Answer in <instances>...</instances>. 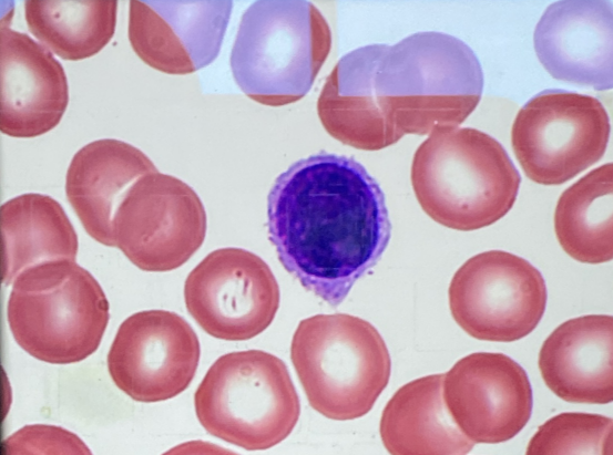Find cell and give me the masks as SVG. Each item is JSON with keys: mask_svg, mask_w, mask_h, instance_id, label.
I'll return each instance as SVG.
<instances>
[{"mask_svg": "<svg viewBox=\"0 0 613 455\" xmlns=\"http://www.w3.org/2000/svg\"><path fill=\"white\" fill-rule=\"evenodd\" d=\"M267 228L283 267L331 307L378 262L391 235L376 179L354 157L325 152L277 176Z\"/></svg>", "mask_w": 613, "mask_h": 455, "instance_id": "6da1fadb", "label": "cell"}, {"mask_svg": "<svg viewBox=\"0 0 613 455\" xmlns=\"http://www.w3.org/2000/svg\"><path fill=\"white\" fill-rule=\"evenodd\" d=\"M372 85L397 143L407 134L429 135L437 127L463 123L480 102L483 72L460 39L418 32L394 45L379 44Z\"/></svg>", "mask_w": 613, "mask_h": 455, "instance_id": "7a4b0ae2", "label": "cell"}, {"mask_svg": "<svg viewBox=\"0 0 613 455\" xmlns=\"http://www.w3.org/2000/svg\"><path fill=\"white\" fill-rule=\"evenodd\" d=\"M410 178L422 210L438 224L480 229L512 208L521 176L505 148L472 127H437L418 146Z\"/></svg>", "mask_w": 613, "mask_h": 455, "instance_id": "3957f363", "label": "cell"}, {"mask_svg": "<svg viewBox=\"0 0 613 455\" xmlns=\"http://www.w3.org/2000/svg\"><path fill=\"white\" fill-rule=\"evenodd\" d=\"M98 280L75 260H47L21 271L7 304L9 329L31 356L70 364L93 354L109 322Z\"/></svg>", "mask_w": 613, "mask_h": 455, "instance_id": "277c9868", "label": "cell"}, {"mask_svg": "<svg viewBox=\"0 0 613 455\" xmlns=\"http://www.w3.org/2000/svg\"><path fill=\"white\" fill-rule=\"evenodd\" d=\"M331 31L305 0H258L243 13L231 53L239 89L268 106L304 97L326 61Z\"/></svg>", "mask_w": 613, "mask_h": 455, "instance_id": "5b68a950", "label": "cell"}, {"mask_svg": "<svg viewBox=\"0 0 613 455\" xmlns=\"http://www.w3.org/2000/svg\"><path fill=\"white\" fill-rule=\"evenodd\" d=\"M290 359L309 405L336 421L366 415L389 382L391 360L378 330L347 313L302 320Z\"/></svg>", "mask_w": 613, "mask_h": 455, "instance_id": "8992f818", "label": "cell"}, {"mask_svg": "<svg viewBox=\"0 0 613 455\" xmlns=\"http://www.w3.org/2000/svg\"><path fill=\"white\" fill-rule=\"evenodd\" d=\"M194 407L208 434L247 451L279 444L300 414L286 364L262 350L219 356L197 386Z\"/></svg>", "mask_w": 613, "mask_h": 455, "instance_id": "52a82bcc", "label": "cell"}, {"mask_svg": "<svg viewBox=\"0 0 613 455\" xmlns=\"http://www.w3.org/2000/svg\"><path fill=\"white\" fill-rule=\"evenodd\" d=\"M610 132L607 112L596 97L551 89L520 108L511 144L531 180L560 185L601 159Z\"/></svg>", "mask_w": 613, "mask_h": 455, "instance_id": "ba28073f", "label": "cell"}, {"mask_svg": "<svg viewBox=\"0 0 613 455\" xmlns=\"http://www.w3.org/2000/svg\"><path fill=\"white\" fill-rule=\"evenodd\" d=\"M206 211L185 182L157 172L145 174L126 190L112 219L114 246L139 269L174 270L202 246Z\"/></svg>", "mask_w": 613, "mask_h": 455, "instance_id": "9c48e42d", "label": "cell"}, {"mask_svg": "<svg viewBox=\"0 0 613 455\" xmlns=\"http://www.w3.org/2000/svg\"><path fill=\"white\" fill-rule=\"evenodd\" d=\"M449 307L470 337L512 342L530 334L546 307V286L528 260L503 250L469 258L453 275Z\"/></svg>", "mask_w": 613, "mask_h": 455, "instance_id": "30bf717a", "label": "cell"}, {"mask_svg": "<svg viewBox=\"0 0 613 455\" xmlns=\"http://www.w3.org/2000/svg\"><path fill=\"white\" fill-rule=\"evenodd\" d=\"M184 300L188 313L210 335L249 340L273 322L280 301L269 266L243 248L210 252L187 276Z\"/></svg>", "mask_w": 613, "mask_h": 455, "instance_id": "8fae6325", "label": "cell"}, {"mask_svg": "<svg viewBox=\"0 0 613 455\" xmlns=\"http://www.w3.org/2000/svg\"><path fill=\"white\" fill-rule=\"evenodd\" d=\"M201 356L197 334L180 314L145 310L119 327L106 364L114 384L134 401L170 400L191 384Z\"/></svg>", "mask_w": 613, "mask_h": 455, "instance_id": "7c38bea8", "label": "cell"}, {"mask_svg": "<svg viewBox=\"0 0 613 455\" xmlns=\"http://www.w3.org/2000/svg\"><path fill=\"white\" fill-rule=\"evenodd\" d=\"M442 396L459 430L474 444L514 437L529 422L533 395L524 369L510 356L476 352L443 374Z\"/></svg>", "mask_w": 613, "mask_h": 455, "instance_id": "4fadbf2b", "label": "cell"}, {"mask_svg": "<svg viewBox=\"0 0 613 455\" xmlns=\"http://www.w3.org/2000/svg\"><path fill=\"white\" fill-rule=\"evenodd\" d=\"M232 1L131 0L127 35L135 54L166 74H190L219 53Z\"/></svg>", "mask_w": 613, "mask_h": 455, "instance_id": "5bb4252c", "label": "cell"}, {"mask_svg": "<svg viewBox=\"0 0 613 455\" xmlns=\"http://www.w3.org/2000/svg\"><path fill=\"white\" fill-rule=\"evenodd\" d=\"M69 102L61 63L28 34L1 25L0 130L19 137H37L54 128Z\"/></svg>", "mask_w": 613, "mask_h": 455, "instance_id": "9a60e30c", "label": "cell"}, {"mask_svg": "<svg viewBox=\"0 0 613 455\" xmlns=\"http://www.w3.org/2000/svg\"><path fill=\"white\" fill-rule=\"evenodd\" d=\"M533 42L554 79L597 91L612 87V1L553 2L541 15Z\"/></svg>", "mask_w": 613, "mask_h": 455, "instance_id": "2e32d148", "label": "cell"}, {"mask_svg": "<svg viewBox=\"0 0 613 455\" xmlns=\"http://www.w3.org/2000/svg\"><path fill=\"white\" fill-rule=\"evenodd\" d=\"M613 318L590 314L561 323L544 340L539 369L546 386L572 403L613 400Z\"/></svg>", "mask_w": 613, "mask_h": 455, "instance_id": "e0dca14e", "label": "cell"}, {"mask_svg": "<svg viewBox=\"0 0 613 455\" xmlns=\"http://www.w3.org/2000/svg\"><path fill=\"white\" fill-rule=\"evenodd\" d=\"M153 172L157 168L141 149L115 138L96 139L73 155L65 194L90 237L115 247L111 228L114 213L135 180Z\"/></svg>", "mask_w": 613, "mask_h": 455, "instance_id": "ac0fdd59", "label": "cell"}, {"mask_svg": "<svg viewBox=\"0 0 613 455\" xmlns=\"http://www.w3.org/2000/svg\"><path fill=\"white\" fill-rule=\"evenodd\" d=\"M378 46L365 45L339 59L317 101L318 117L326 132L364 151H378L396 143L374 96Z\"/></svg>", "mask_w": 613, "mask_h": 455, "instance_id": "d6986e66", "label": "cell"}, {"mask_svg": "<svg viewBox=\"0 0 613 455\" xmlns=\"http://www.w3.org/2000/svg\"><path fill=\"white\" fill-rule=\"evenodd\" d=\"M443 374L402 385L386 404L379 432L392 455H463L474 443L456 425L442 396Z\"/></svg>", "mask_w": 613, "mask_h": 455, "instance_id": "ffe728a7", "label": "cell"}, {"mask_svg": "<svg viewBox=\"0 0 613 455\" xmlns=\"http://www.w3.org/2000/svg\"><path fill=\"white\" fill-rule=\"evenodd\" d=\"M1 282L42 261L75 260L78 236L63 207L54 198L27 193L1 205Z\"/></svg>", "mask_w": 613, "mask_h": 455, "instance_id": "44dd1931", "label": "cell"}, {"mask_svg": "<svg viewBox=\"0 0 613 455\" xmlns=\"http://www.w3.org/2000/svg\"><path fill=\"white\" fill-rule=\"evenodd\" d=\"M613 167L606 163L568 187L554 211V230L562 249L584 263L613 257Z\"/></svg>", "mask_w": 613, "mask_h": 455, "instance_id": "7402d4cb", "label": "cell"}, {"mask_svg": "<svg viewBox=\"0 0 613 455\" xmlns=\"http://www.w3.org/2000/svg\"><path fill=\"white\" fill-rule=\"evenodd\" d=\"M116 0H27L29 31L63 60L80 61L99 53L113 38Z\"/></svg>", "mask_w": 613, "mask_h": 455, "instance_id": "603a6c76", "label": "cell"}, {"mask_svg": "<svg viewBox=\"0 0 613 455\" xmlns=\"http://www.w3.org/2000/svg\"><path fill=\"white\" fill-rule=\"evenodd\" d=\"M612 418L561 413L543 423L530 440L528 455L612 454Z\"/></svg>", "mask_w": 613, "mask_h": 455, "instance_id": "cb8c5ba5", "label": "cell"}, {"mask_svg": "<svg viewBox=\"0 0 613 455\" xmlns=\"http://www.w3.org/2000/svg\"><path fill=\"white\" fill-rule=\"evenodd\" d=\"M4 454H91L72 432L44 424L27 425L2 443Z\"/></svg>", "mask_w": 613, "mask_h": 455, "instance_id": "d4e9b609", "label": "cell"}]
</instances>
